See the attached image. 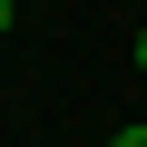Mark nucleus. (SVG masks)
<instances>
[{"label":"nucleus","mask_w":147,"mask_h":147,"mask_svg":"<svg viewBox=\"0 0 147 147\" xmlns=\"http://www.w3.org/2000/svg\"><path fill=\"white\" fill-rule=\"evenodd\" d=\"M137 69H147V30H137Z\"/></svg>","instance_id":"nucleus-2"},{"label":"nucleus","mask_w":147,"mask_h":147,"mask_svg":"<svg viewBox=\"0 0 147 147\" xmlns=\"http://www.w3.org/2000/svg\"><path fill=\"white\" fill-rule=\"evenodd\" d=\"M0 30H10V0H0Z\"/></svg>","instance_id":"nucleus-3"},{"label":"nucleus","mask_w":147,"mask_h":147,"mask_svg":"<svg viewBox=\"0 0 147 147\" xmlns=\"http://www.w3.org/2000/svg\"><path fill=\"white\" fill-rule=\"evenodd\" d=\"M108 147H147V127H118V137H108Z\"/></svg>","instance_id":"nucleus-1"}]
</instances>
